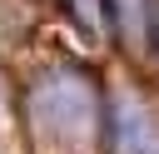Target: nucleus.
Listing matches in <instances>:
<instances>
[{
  "mask_svg": "<svg viewBox=\"0 0 159 154\" xmlns=\"http://www.w3.org/2000/svg\"><path fill=\"white\" fill-rule=\"evenodd\" d=\"M119 139L129 154H159V134H154V119L144 109H129V119L119 124Z\"/></svg>",
  "mask_w": 159,
  "mask_h": 154,
  "instance_id": "obj_2",
  "label": "nucleus"
},
{
  "mask_svg": "<svg viewBox=\"0 0 159 154\" xmlns=\"http://www.w3.org/2000/svg\"><path fill=\"white\" fill-rule=\"evenodd\" d=\"M99 94L75 70H45L25 94V124L35 154H99Z\"/></svg>",
  "mask_w": 159,
  "mask_h": 154,
  "instance_id": "obj_1",
  "label": "nucleus"
}]
</instances>
